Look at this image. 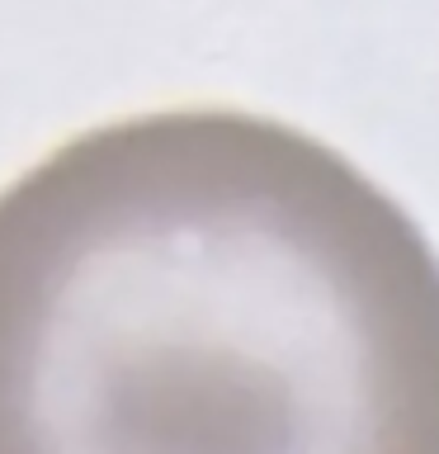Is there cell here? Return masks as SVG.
<instances>
[{
    "mask_svg": "<svg viewBox=\"0 0 439 454\" xmlns=\"http://www.w3.org/2000/svg\"><path fill=\"white\" fill-rule=\"evenodd\" d=\"M0 454H439V255L350 156L194 105L0 190Z\"/></svg>",
    "mask_w": 439,
    "mask_h": 454,
    "instance_id": "cell-1",
    "label": "cell"
}]
</instances>
